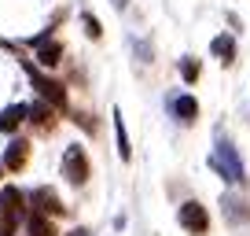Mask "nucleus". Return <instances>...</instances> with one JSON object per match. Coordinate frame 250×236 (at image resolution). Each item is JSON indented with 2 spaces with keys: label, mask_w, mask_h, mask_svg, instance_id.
<instances>
[{
  "label": "nucleus",
  "mask_w": 250,
  "mask_h": 236,
  "mask_svg": "<svg viewBox=\"0 0 250 236\" xmlns=\"http://www.w3.org/2000/svg\"><path fill=\"white\" fill-rule=\"evenodd\" d=\"M26 203H30V211L44 214V218H59V214H66V207H62L59 192H55L52 185H37V189L26 196Z\"/></svg>",
  "instance_id": "423d86ee"
},
{
  "label": "nucleus",
  "mask_w": 250,
  "mask_h": 236,
  "mask_svg": "<svg viewBox=\"0 0 250 236\" xmlns=\"http://www.w3.org/2000/svg\"><path fill=\"white\" fill-rule=\"evenodd\" d=\"M110 4H114L118 11H125V8H129V0H110Z\"/></svg>",
  "instance_id": "6ab92c4d"
},
{
  "label": "nucleus",
  "mask_w": 250,
  "mask_h": 236,
  "mask_svg": "<svg viewBox=\"0 0 250 236\" xmlns=\"http://www.w3.org/2000/svg\"><path fill=\"white\" fill-rule=\"evenodd\" d=\"M33 59H37L41 71H55V67L62 63V41H55V37L37 41V45H33Z\"/></svg>",
  "instance_id": "0eeeda50"
},
{
  "label": "nucleus",
  "mask_w": 250,
  "mask_h": 236,
  "mask_svg": "<svg viewBox=\"0 0 250 236\" xmlns=\"http://www.w3.org/2000/svg\"><path fill=\"white\" fill-rule=\"evenodd\" d=\"M210 170L221 173L228 185H243V181H247V166H243L235 144L225 141V137H217V148H213V155H210Z\"/></svg>",
  "instance_id": "f257e3e1"
},
{
  "label": "nucleus",
  "mask_w": 250,
  "mask_h": 236,
  "mask_svg": "<svg viewBox=\"0 0 250 236\" xmlns=\"http://www.w3.org/2000/svg\"><path fill=\"white\" fill-rule=\"evenodd\" d=\"M169 111H173L177 122L191 126V122L199 118V100H195V96H188V93H180V96H173V100H169Z\"/></svg>",
  "instance_id": "9d476101"
},
{
  "label": "nucleus",
  "mask_w": 250,
  "mask_h": 236,
  "mask_svg": "<svg viewBox=\"0 0 250 236\" xmlns=\"http://www.w3.org/2000/svg\"><path fill=\"white\" fill-rule=\"evenodd\" d=\"M22 225H26V233H30V236H59V229H55V218H44V214H37V211L26 214Z\"/></svg>",
  "instance_id": "9b49d317"
},
{
  "label": "nucleus",
  "mask_w": 250,
  "mask_h": 236,
  "mask_svg": "<svg viewBox=\"0 0 250 236\" xmlns=\"http://www.w3.org/2000/svg\"><path fill=\"white\" fill-rule=\"evenodd\" d=\"M26 122H33L41 133H48V129H55V107L44 103V100H33L30 107H26Z\"/></svg>",
  "instance_id": "1a4fd4ad"
},
{
  "label": "nucleus",
  "mask_w": 250,
  "mask_h": 236,
  "mask_svg": "<svg viewBox=\"0 0 250 236\" xmlns=\"http://www.w3.org/2000/svg\"><path fill=\"white\" fill-rule=\"evenodd\" d=\"M114 144H118L122 163H129V159H133V148H129V133H125V122H122V107H114Z\"/></svg>",
  "instance_id": "2eb2a0df"
},
{
  "label": "nucleus",
  "mask_w": 250,
  "mask_h": 236,
  "mask_svg": "<svg viewBox=\"0 0 250 236\" xmlns=\"http://www.w3.org/2000/svg\"><path fill=\"white\" fill-rule=\"evenodd\" d=\"M221 207H225V218L232 221V225H243V221H250L247 199H239V196H221Z\"/></svg>",
  "instance_id": "f8f14e48"
},
{
  "label": "nucleus",
  "mask_w": 250,
  "mask_h": 236,
  "mask_svg": "<svg viewBox=\"0 0 250 236\" xmlns=\"http://www.w3.org/2000/svg\"><path fill=\"white\" fill-rule=\"evenodd\" d=\"M177 221H180V229H188L191 236H206V233H210V211H206L199 199L180 203L177 207Z\"/></svg>",
  "instance_id": "39448f33"
},
{
  "label": "nucleus",
  "mask_w": 250,
  "mask_h": 236,
  "mask_svg": "<svg viewBox=\"0 0 250 236\" xmlns=\"http://www.w3.org/2000/svg\"><path fill=\"white\" fill-rule=\"evenodd\" d=\"M210 52L217 55L225 67H232L235 63V37H232V33H217V37L210 41Z\"/></svg>",
  "instance_id": "ddd939ff"
},
{
  "label": "nucleus",
  "mask_w": 250,
  "mask_h": 236,
  "mask_svg": "<svg viewBox=\"0 0 250 236\" xmlns=\"http://www.w3.org/2000/svg\"><path fill=\"white\" fill-rule=\"evenodd\" d=\"M81 26H85V33H88L92 41H100V37H103V26H100V19H96L92 11H81Z\"/></svg>",
  "instance_id": "f3484780"
},
{
  "label": "nucleus",
  "mask_w": 250,
  "mask_h": 236,
  "mask_svg": "<svg viewBox=\"0 0 250 236\" xmlns=\"http://www.w3.org/2000/svg\"><path fill=\"white\" fill-rule=\"evenodd\" d=\"M22 67H26V74H30V81H33V89H37L41 100L52 103L55 111H66V89H62V81L48 78V74L41 71L37 63H30V59H22Z\"/></svg>",
  "instance_id": "7ed1b4c3"
},
{
  "label": "nucleus",
  "mask_w": 250,
  "mask_h": 236,
  "mask_svg": "<svg viewBox=\"0 0 250 236\" xmlns=\"http://www.w3.org/2000/svg\"><path fill=\"white\" fill-rule=\"evenodd\" d=\"M30 148L33 144L26 141V137H15V141L8 144V151H4V170H11V173H19V170H26V159H30Z\"/></svg>",
  "instance_id": "6e6552de"
},
{
  "label": "nucleus",
  "mask_w": 250,
  "mask_h": 236,
  "mask_svg": "<svg viewBox=\"0 0 250 236\" xmlns=\"http://www.w3.org/2000/svg\"><path fill=\"white\" fill-rule=\"evenodd\" d=\"M22 218H26V196L15 185H8V189L0 192V236H15Z\"/></svg>",
  "instance_id": "f03ea898"
},
{
  "label": "nucleus",
  "mask_w": 250,
  "mask_h": 236,
  "mask_svg": "<svg viewBox=\"0 0 250 236\" xmlns=\"http://www.w3.org/2000/svg\"><path fill=\"white\" fill-rule=\"evenodd\" d=\"M62 177L74 185V189H85L88 177H92V166H88V155L81 144H66L62 148Z\"/></svg>",
  "instance_id": "20e7f679"
},
{
  "label": "nucleus",
  "mask_w": 250,
  "mask_h": 236,
  "mask_svg": "<svg viewBox=\"0 0 250 236\" xmlns=\"http://www.w3.org/2000/svg\"><path fill=\"white\" fill-rule=\"evenodd\" d=\"M26 122V103H11L0 111V129L4 133H19V126Z\"/></svg>",
  "instance_id": "4468645a"
},
{
  "label": "nucleus",
  "mask_w": 250,
  "mask_h": 236,
  "mask_svg": "<svg viewBox=\"0 0 250 236\" xmlns=\"http://www.w3.org/2000/svg\"><path fill=\"white\" fill-rule=\"evenodd\" d=\"M0 177H4V166H0Z\"/></svg>",
  "instance_id": "412c9836"
},
{
  "label": "nucleus",
  "mask_w": 250,
  "mask_h": 236,
  "mask_svg": "<svg viewBox=\"0 0 250 236\" xmlns=\"http://www.w3.org/2000/svg\"><path fill=\"white\" fill-rule=\"evenodd\" d=\"M199 74H203L199 59H195V55H184V59H180V78H184L188 85H195V81H199Z\"/></svg>",
  "instance_id": "dca6fc26"
},
{
  "label": "nucleus",
  "mask_w": 250,
  "mask_h": 236,
  "mask_svg": "<svg viewBox=\"0 0 250 236\" xmlns=\"http://www.w3.org/2000/svg\"><path fill=\"white\" fill-rule=\"evenodd\" d=\"M66 236H92L88 229H74V233H66Z\"/></svg>",
  "instance_id": "aec40b11"
},
{
  "label": "nucleus",
  "mask_w": 250,
  "mask_h": 236,
  "mask_svg": "<svg viewBox=\"0 0 250 236\" xmlns=\"http://www.w3.org/2000/svg\"><path fill=\"white\" fill-rule=\"evenodd\" d=\"M133 48H136V55H140V63H151V59H155V52H151V45H147V41H140V37H136V41H133Z\"/></svg>",
  "instance_id": "a211bd4d"
}]
</instances>
